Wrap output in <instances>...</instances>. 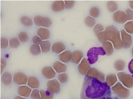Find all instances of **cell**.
Listing matches in <instances>:
<instances>
[{
	"label": "cell",
	"instance_id": "816d5d0a",
	"mask_svg": "<svg viewBox=\"0 0 133 99\" xmlns=\"http://www.w3.org/2000/svg\"><path fill=\"white\" fill-rule=\"evenodd\" d=\"M132 39H133V36H132Z\"/></svg>",
	"mask_w": 133,
	"mask_h": 99
},
{
	"label": "cell",
	"instance_id": "b9f144b4",
	"mask_svg": "<svg viewBox=\"0 0 133 99\" xmlns=\"http://www.w3.org/2000/svg\"><path fill=\"white\" fill-rule=\"evenodd\" d=\"M64 3H65L66 9H71L75 5V1H73V0H66V1H64Z\"/></svg>",
	"mask_w": 133,
	"mask_h": 99
},
{
	"label": "cell",
	"instance_id": "d4e9b609",
	"mask_svg": "<svg viewBox=\"0 0 133 99\" xmlns=\"http://www.w3.org/2000/svg\"><path fill=\"white\" fill-rule=\"evenodd\" d=\"M114 67L115 69L118 71V72H122V71L124 70V68L126 67V63L125 61L123 59H118L114 63Z\"/></svg>",
	"mask_w": 133,
	"mask_h": 99
},
{
	"label": "cell",
	"instance_id": "f907efd6",
	"mask_svg": "<svg viewBox=\"0 0 133 99\" xmlns=\"http://www.w3.org/2000/svg\"><path fill=\"white\" fill-rule=\"evenodd\" d=\"M39 99H43V98H42V97H40V98H39Z\"/></svg>",
	"mask_w": 133,
	"mask_h": 99
},
{
	"label": "cell",
	"instance_id": "ee69618b",
	"mask_svg": "<svg viewBox=\"0 0 133 99\" xmlns=\"http://www.w3.org/2000/svg\"><path fill=\"white\" fill-rule=\"evenodd\" d=\"M0 64H1V74H3L4 73V69H5V67L6 66H7V62H6V60L5 59H0Z\"/></svg>",
	"mask_w": 133,
	"mask_h": 99
},
{
	"label": "cell",
	"instance_id": "7402d4cb",
	"mask_svg": "<svg viewBox=\"0 0 133 99\" xmlns=\"http://www.w3.org/2000/svg\"><path fill=\"white\" fill-rule=\"evenodd\" d=\"M52 67L55 70V72L58 73V74H62V73H65L66 71V66L61 61L54 62Z\"/></svg>",
	"mask_w": 133,
	"mask_h": 99
},
{
	"label": "cell",
	"instance_id": "cb8c5ba5",
	"mask_svg": "<svg viewBox=\"0 0 133 99\" xmlns=\"http://www.w3.org/2000/svg\"><path fill=\"white\" fill-rule=\"evenodd\" d=\"M27 85L29 86V87H30L32 89H38V87L40 86V82L36 77L30 76V77H29V81H28Z\"/></svg>",
	"mask_w": 133,
	"mask_h": 99
},
{
	"label": "cell",
	"instance_id": "4316f807",
	"mask_svg": "<svg viewBox=\"0 0 133 99\" xmlns=\"http://www.w3.org/2000/svg\"><path fill=\"white\" fill-rule=\"evenodd\" d=\"M107 8H108V10L109 12L115 13V12H117L118 5L115 1H108V3H107Z\"/></svg>",
	"mask_w": 133,
	"mask_h": 99
},
{
	"label": "cell",
	"instance_id": "681fc988",
	"mask_svg": "<svg viewBox=\"0 0 133 99\" xmlns=\"http://www.w3.org/2000/svg\"><path fill=\"white\" fill-rule=\"evenodd\" d=\"M132 56H133V48H132Z\"/></svg>",
	"mask_w": 133,
	"mask_h": 99
},
{
	"label": "cell",
	"instance_id": "bcb514c9",
	"mask_svg": "<svg viewBox=\"0 0 133 99\" xmlns=\"http://www.w3.org/2000/svg\"><path fill=\"white\" fill-rule=\"evenodd\" d=\"M129 5H130V8L131 10H133V0H130V2H129Z\"/></svg>",
	"mask_w": 133,
	"mask_h": 99
},
{
	"label": "cell",
	"instance_id": "52a82bcc",
	"mask_svg": "<svg viewBox=\"0 0 133 99\" xmlns=\"http://www.w3.org/2000/svg\"><path fill=\"white\" fill-rule=\"evenodd\" d=\"M88 78H94V79H97L101 82H106V77H105V74H103L102 72L98 71L96 68L91 67V69L89 70V72L87 73L86 76Z\"/></svg>",
	"mask_w": 133,
	"mask_h": 99
},
{
	"label": "cell",
	"instance_id": "5bb4252c",
	"mask_svg": "<svg viewBox=\"0 0 133 99\" xmlns=\"http://www.w3.org/2000/svg\"><path fill=\"white\" fill-rule=\"evenodd\" d=\"M32 89L30 87H29L28 85H22V86H19L18 88V93L21 96H23V97H29L30 96Z\"/></svg>",
	"mask_w": 133,
	"mask_h": 99
},
{
	"label": "cell",
	"instance_id": "8992f818",
	"mask_svg": "<svg viewBox=\"0 0 133 99\" xmlns=\"http://www.w3.org/2000/svg\"><path fill=\"white\" fill-rule=\"evenodd\" d=\"M34 24L37 27L49 29L51 26V20L48 17H43L41 15H36L34 17Z\"/></svg>",
	"mask_w": 133,
	"mask_h": 99
},
{
	"label": "cell",
	"instance_id": "277c9868",
	"mask_svg": "<svg viewBox=\"0 0 133 99\" xmlns=\"http://www.w3.org/2000/svg\"><path fill=\"white\" fill-rule=\"evenodd\" d=\"M112 91L114 93H115L117 96H119V97L123 98V99H127L129 96H130V89L128 88L124 87V86L122 84L121 82H117L115 85H114L112 88H111Z\"/></svg>",
	"mask_w": 133,
	"mask_h": 99
},
{
	"label": "cell",
	"instance_id": "d590c367",
	"mask_svg": "<svg viewBox=\"0 0 133 99\" xmlns=\"http://www.w3.org/2000/svg\"><path fill=\"white\" fill-rule=\"evenodd\" d=\"M58 81L61 83H66L68 81V75L66 73H62V74H59L58 75Z\"/></svg>",
	"mask_w": 133,
	"mask_h": 99
},
{
	"label": "cell",
	"instance_id": "44dd1931",
	"mask_svg": "<svg viewBox=\"0 0 133 99\" xmlns=\"http://www.w3.org/2000/svg\"><path fill=\"white\" fill-rule=\"evenodd\" d=\"M102 48L104 49L107 56L113 55L114 51H115V48H114L113 44L111 42H109V41H107V42H105L104 44H102Z\"/></svg>",
	"mask_w": 133,
	"mask_h": 99
},
{
	"label": "cell",
	"instance_id": "d6986e66",
	"mask_svg": "<svg viewBox=\"0 0 133 99\" xmlns=\"http://www.w3.org/2000/svg\"><path fill=\"white\" fill-rule=\"evenodd\" d=\"M14 81V76L8 72L3 73L1 75V82L5 86H9Z\"/></svg>",
	"mask_w": 133,
	"mask_h": 99
},
{
	"label": "cell",
	"instance_id": "1f68e13d",
	"mask_svg": "<svg viewBox=\"0 0 133 99\" xmlns=\"http://www.w3.org/2000/svg\"><path fill=\"white\" fill-rule=\"evenodd\" d=\"M124 30L126 31V33L132 35L133 34V20L131 21H127L124 24Z\"/></svg>",
	"mask_w": 133,
	"mask_h": 99
},
{
	"label": "cell",
	"instance_id": "f35d334b",
	"mask_svg": "<svg viewBox=\"0 0 133 99\" xmlns=\"http://www.w3.org/2000/svg\"><path fill=\"white\" fill-rule=\"evenodd\" d=\"M30 97L32 99H39L40 97H41L40 91L37 89H33V90H32V92H31Z\"/></svg>",
	"mask_w": 133,
	"mask_h": 99
},
{
	"label": "cell",
	"instance_id": "c3c4849f",
	"mask_svg": "<svg viewBox=\"0 0 133 99\" xmlns=\"http://www.w3.org/2000/svg\"><path fill=\"white\" fill-rule=\"evenodd\" d=\"M106 99H120V98H118V97H114V96H109V97L106 98Z\"/></svg>",
	"mask_w": 133,
	"mask_h": 99
},
{
	"label": "cell",
	"instance_id": "4dcf8cb0",
	"mask_svg": "<svg viewBox=\"0 0 133 99\" xmlns=\"http://www.w3.org/2000/svg\"><path fill=\"white\" fill-rule=\"evenodd\" d=\"M84 23L87 27H94L96 25V20L94 18H92L91 16H87L84 20Z\"/></svg>",
	"mask_w": 133,
	"mask_h": 99
},
{
	"label": "cell",
	"instance_id": "74e56055",
	"mask_svg": "<svg viewBox=\"0 0 133 99\" xmlns=\"http://www.w3.org/2000/svg\"><path fill=\"white\" fill-rule=\"evenodd\" d=\"M97 38H98V40L99 41L100 43H101V44H104L105 42H107V41H108L107 34H106V32H105V31H103L100 34H98V36H97Z\"/></svg>",
	"mask_w": 133,
	"mask_h": 99
},
{
	"label": "cell",
	"instance_id": "836d02e7",
	"mask_svg": "<svg viewBox=\"0 0 133 99\" xmlns=\"http://www.w3.org/2000/svg\"><path fill=\"white\" fill-rule=\"evenodd\" d=\"M18 38H19V40L21 41V43H27L29 39V35H28V33H26V32H21L18 35Z\"/></svg>",
	"mask_w": 133,
	"mask_h": 99
},
{
	"label": "cell",
	"instance_id": "ffe728a7",
	"mask_svg": "<svg viewBox=\"0 0 133 99\" xmlns=\"http://www.w3.org/2000/svg\"><path fill=\"white\" fill-rule=\"evenodd\" d=\"M37 36H39L43 41H45V40H48V38L51 36V33L48 29L39 27V29H37Z\"/></svg>",
	"mask_w": 133,
	"mask_h": 99
},
{
	"label": "cell",
	"instance_id": "f6af8a7d",
	"mask_svg": "<svg viewBox=\"0 0 133 99\" xmlns=\"http://www.w3.org/2000/svg\"><path fill=\"white\" fill-rule=\"evenodd\" d=\"M128 68H129V71H130V73L131 74V75L133 76V59L130 60V62L129 63Z\"/></svg>",
	"mask_w": 133,
	"mask_h": 99
},
{
	"label": "cell",
	"instance_id": "8fae6325",
	"mask_svg": "<svg viewBox=\"0 0 133 99\" xmlns=\"http://www.w3.org/2000/svg\"><path fill=\"white\" fill-rule=\"evenodd\" d=\"M113 20L115 22L119 23V24H123V23L125 24L128 21L126 13L123 11H117V12H115L113 15Z\"/></svg>",
	"mask_w": 133,
	"mask_h": 99
},
{
	"label": "cell",
	"instance_id": "e575fe53",
	"mask_svg": "<svg viewBox=\"0 0 133 99\" xmlns=\"http://www.w3.org/2000/svg\"><path fill=\"white\" fill-rule=\"evenodd\" d=\"M99 9H98V7H92L91 8V10H90V16H91L92 18H98V16H99Z\"/></svg>",
	"mask_w": 133,
	"mask_h": 99
},
{
	"label": "cell",
	"instance_id": "ac0fdd59",
	"mask_svg": "<svg viewBox=\"0 0 133 99\" xmlns=\"http://www.w3.org/2000/svg\"><path fill=\"white\" fill-rule=\"evenodd\" d=\"M83 53L81 51H75L72 52V59H71L72 63L79 65L80 62L83 60Z\"/></svg>",
	"mask_w": 133,
	"mask_h": 99
},
{
	"label": "cell",
	"instance_id": "7a4b0ae2",
	"mask_svg": "<svg viewBox=\"0 0 133 99\" xmlns=\"http://www.w3.org/2000/svg\"><path fill=\"white\" fill-rule=\"evenodd\" d=\"M105 32L107 34V37H108V41L111 42L114 45L115 50H119L123 48V41L121 38V34L120 31L118 30L115 26H108L105 29Z\"/></svg>",
	"mask_w": 133,
	"mask_h": 99
},
{
	"label": "cell",
	"instance_id": "7c38bea8",
	"mask_svg": "<svg viewBox=\"0 0 133 99\" xmlns=\"http://www.w3.org/2000/svg\"><path fill=\"white\" fill-rule=\"evenodd\" d=\"M91 64L89 63L87 59L83 58L82 61L80 62V64L78 65V71L83 76H86L87 73L89 72V70L91 69Z\"/></svg>",
	"mask_w": 133,
	"mask_h": 99
},
{
	"label": "cell",
	"instance_id": "4fadbf2b",
	"mask_svg": "<svg viewBox=\"0 0 133 99\" xmlns=\"http://www.w3.org/2000/svg\"><path fill=\"white\" fill-rule=\"evenodd\" d=\"M42 74L44 75V78L51 80L55 77L56 72H55V70L51 66H44L42 69Z\"/></svg>",
	"mask_w": 133,
	"mask_h": 99
},
{
	"label": "cell",
	"instance_id": "f546056e",
	"mask_svg": "<svg viewBox=\"0 0 133 99\" xmlns=\"http://www.w3.org/2000/svg\"><path fill=\"white\" fill-rule=\"evenodd\" d=\"M29 51L32 55L34 56H37L41 53V48H40V45H36V44H32L29 48Z\"/></svg>",
	"mask_w": 133,
	"mask_h": 99
},
{
	"label": "cell",
	"instance_id": "ab89813d",
	"mask_svg": "<svg viewBox=\"0 0 133 99\" xmlns=\"http://www.w3.org/2000/svg\"><path fill=\"white\" fill-rule=\"evenodd\" d=\"M0 47L1 49H6L9 46V41L6 39L5 37H1V41H0Z\"/></svg>",
	"mask_w": 133,
	"mask_h": 99
},
{
	"label": "cell",
	"instance_id": "5b68a950",
	"mask_svg": "<svg viewBox=\"0 0 133 99\" xmlns=\"http://www.w3.org/2000/svg\"><path fill=\"white\" fill-rule=\"evenodd\" d=\"M117 78L124 87L128 89L133 88V76L131 74H126L124 72H119L117 74Z\"/></svg>",
	"mask_w": 133,
	"mask_h": 99
},
{
	"label": "cell",
	"instance_id": "603a6c76",
	"mask_svg": "<svg viewBox=\"0 0 133 99\" xmlns=\"http://www.w3.org/2000/svg\"><path fill=\"white\" fill-rule=\"evenodd\" d=\"M118 78H117V75L115 74H108L106 76V83L108 84L109 87L112 88L114 85H115L118 82Z\"/></svg>",
	"mask_w": 133,
	"mask_h": 99
},
{
	"label": "cell",
	"instance_id": "6da1fadb",
	"mask_svg": "<svg viewBox=\"0 0 133 99\" xmlns=\"http://www.w3.org/2000/svg\"><path fill=\"white\" fill-rule=\"evenodd\" d=\"M112 89L106 82H101L97 79L85 77L83 80L81 99H106L111 96Z\"/></svg>",
	"mask_w": 133,
	"mask_h": 99
},
{
	"label": "cell",
	"instance_id": "9a60e30c",
	"mask_svg": "<svg viewBox=\"0 0 133 99\" xmlns=\"http://www.w3.org/2000/svg\"><path fill=\"white\" fill-rule=\"evenodd\" d=\"M51 51L57 54H61L66 51V45L62 42H56L51 45Z\"/></svg>",
	"mask_w": 133,
	"mask_h": 99
},
{
	"label": "cell",
	"instance_id": "9c48e42d",
	"mask_svg": "<svg viewBox=\"0 0 133 99\" xmlns=\"http://www.w3.org/2000/svg\"><path fill=\"white\" fill-rule=\"evenodd\" d=\"M120 34H121V38H122V41H123V48L124 49L130 48L132 45V41H133L131 35L126 33V31L124 29L121 30V31H120Z\"/></svg>",
	"mask_w": 133,
	"mask_h": 99
},
{
	"label": "cell",
	"instance_id": "60d3db41",
	"mask_svg": "<svg viewBox=\"0 0 133 99\" xmlns=\"http://www.w3.org/2000/svg\"><path fill=\"white\" fill-rule=\"evenodd\" d=\"M125 13H126V16H127L128 21L133 20V10H131L130 8H129V9H126Z\"/></svg>",
	"mask_w": 133,
	"mask_h": 99
},
{
	"label": "cell",
	"instance_id": "e0dca14e",
	"mask_svg": "<svg viewBox=\"0 0 133 99\" xmlns=\"http://www.w3.org/2000/svg\"><path fill=\"white\" fill-rule=\"evenodd\" d=\"M59 61L62 63H68L69 61H71L72 59V51H65L64 52L61 53L59 55Z\"/></svg>",
	"mask_w": 133,
	"mask_h": 99
},
{
	"label": "cell",
	"instance_id": "2e32d148",
	"mask_svg": "<svg viewBox=\"0 0 133 99\" xmlns=\"http://www.w3.org/2000/svg\"><path fill=\"white\" fill-rule=\"evenodd\" d=\"M51 10L55 12H59L63 11L65 8V3L64 1H61V0H58V1H54L52 4H51Z\"/></svg>",
	"mask_w": 133,
	"mask_h": 99
},
{
	"label": "cell",
	"instance_id": "f1b7e54d",
	"mask_svg": "<svg viewBox=\"0 0 133 99\" xmlns=\"http://www.w3.org/2000/svg\"><path fill=\"white\" fill-rule=\"evenodd\" d=\"M20 44H21V41L19 40L18 37H12L9 40V46L12 49L19 48Z\"/></svg>",
	"mask_w": 133,
	"mask_h": 99
},
{
	"label": "cell",
	"instance_id": "83f0119b",
	"mask_svg": "<svg viewBox=\"0 0 133 99\" xmlns=\"http://www.w3.org/2000/svg\"><path fill=\"white\" fill-rule=\"evenodd\" d=\"M21 24L26 26V27H31L34 23V20L28 16H22L21 18Z\"/></svg>",
	"mask_w": 133,
	"mask_h": 99
},
{
	"label": "cell",
	"instance_id": "3957f363",
	"mask_svg": "<svg viewBox=\"0 0 133 99\" xmlns=\"http://www.w3.org/2000/svg\"><path fill=\"white\" fill-rule=\"evenodd\" d=\"M104 55H106V52H105L104 49L102 47H92L87 52V59L89 63L92 65L98 61L99 56Z\"/></svg>",
	"mask_w": 133,
	"mask_h": 99
},
{
	"label": "cell",
	"instance_id": "484cf974",
	"mask_svg": "<svg viewBox=\"0 0 133 99\" xmlns=\"http://www.w3.org/2000/svg\"><path fill=\"white\" fill-rule=\"evenodd\" d=\"M40 48H41L42 52L46 53V52H48L49 51H51V43L49 42L48 40L43 41L42 44H40Z\"/></svg>",
	"mask_w": 133,
	"mask_h": 99
},
{
	"label": "cell",
	"instance_id": "d6a6232c",
	"mask_svg": "<svg viewBox=\"0 0 133 99\" xmlns=\"http://www.w3.org/2000/svg\"><path fill=\"white\" fill-rule=\"evenodd\" d=\"M40 95L43 99H52L53 98V93H51L49 90H41L40 91Z\"/></svg>",
	"mask_w": 133,
	"mask_h": 99
},
{
	"label": "cell",
	"instance_id": "7dc6e473",
	"mask_svg": "<svg viewBox=\"0 0 133 99\" xmlns=\"http://www.w3.org/2000/svg\"><path fill=\"white\" fill-rule=\"evenodd\" d=\"M14 99H27L26 97H23V96H15Z\"/></svg>",
	"mask_w": 133,
	"mask_h": 99
},
{
	"label": "cell",
	"instance_id": "7bdbcfd3",
	"mask_svg": "<svg viewBox=\"0 0 133 99\" xmlns=\"http://www.w3.org/2000/svg\"><path fill=\"white\" fill-rule=\"evenodd\" d=\"M32 41H33V44L36 45H40L43 42V40L38 36H34L33 38H32Z\"/></svg>",
	"mask_w": 133,
	"mask_h": 99
},
{
	"label": "cell",
	"instance_id": "8d00e7d4",
	"mask_svg": "<svg viewBox=\"0 0 133 99\" xmlns=\"http://www.w3.org/2000/svg\"><path fill=\"white\" fill-rule=\"evenodd\" d=\"M93 31H94V34L96 35V36H98V34H100L101 32L105 31V29H104V27H103V25L96 24L95 27H93Z\"/></svg>",
	"mask_w": 133,
	"mask_h": 99
},
{
	"label": "cell",
	"instance_id": "30bf717a",
	"mask_svg": "<svg viewBox=\"0 0 133 99\" xmlns=\"http://www.w3.org/2000/svg\"><path fill=\"white\" fill-rule=\"evenodd\" d=\"M28 81H29V77L21 72L16 73V74H14V82L19 86L27 85Z\"/></svg>",
	"mask_w": 133,
	"mask_h": 99
},
{
	"label": "cell",
	"instance_id": "ba28073f",
	"mask_svg": "<svg viewBox=\"0 0 133 99\" xmlns=\"http://www.w3.org/2000/svg\"><path fill=\"white\" fill-rule=\"evenodd\" d=\"M47 90L53 94L59 93L61 91V82L58 80L51 79L47 81Z\"/></svg>",
	"mask_w": 133,
	"mask_h": 99
}]
</instances>
